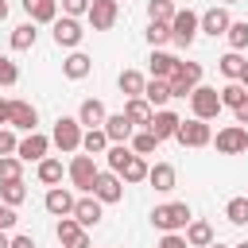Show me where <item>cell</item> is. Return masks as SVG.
Listing matches in <instances>:
<instances>
[{"label": "cell", "instance_id": "7402d4cb", "mask_svg": "<svg viewBox=\"0 0 248 248\" xmlns=\"http://www.w3.org/2000/svg\"><path fill=\"white\" fill-rule=\"evenodd\" d=\"M147 182H151L159 194H167V190H174L178 174H174V167H170V163H155V167H147Z\"/></svg>", "mask_w": 248, "mask_h": 248}, {"label": "cell", "instance_id": "d590c367", "mask_svg": "<svg viewBox=\"0 0 248 248\" xmlns=\"http://www.w3.org/2000/svg\"><path fill=\"white\" fill-rule=\"evenodd\" d=\"M174 12H178V8H174L170 0H151V4H147V19H151V23H170Z\"/></svg>", "mask_w": 248, "mask_h": 248}, {"label": "cell", "instance_id": "bcb514c9", "mask_svg": "<svg viewBox=\"0 0 248 248\" xmlns=\"http://www.w3.org/2000/svg\"><path fill=\"white\" fill-rule=\"evenodd\" d=\"M16 143H19V140H16L12 132H4V128H0V155H16Z\"/></svg>", "mask_w": 248, "mask_h": 248}, {"label": "cell", "instance_id": "816d5d0a", "mask_svg": "<svg viewBox=\"0 0 248 248\" xmlns=\"http://www.w3.org/2000/svg\"><path fill=\"white\" fill-rule=\"evenodd\" d=\"M8 19V0H0V23Z\"/></svg>", "mask_w": 248, "mask_h": 248}, {"label": "cell", "instance_id": "e575fe53", "mask_svg": "<svg viewBox=\"0 0 248 248\" xmlns=\"http://www.w3.org/2000/svg\"><path fill=\"white\" fill-rule=\"evenodd\" d=\"M39 182L43 186H58L62 182V159H43L39 163Z\"/></svg>", "mask_w": 248, "mask_h": 248}, {"label": "cell", "instance_id": "d6a6232c", "mask_svg": "<svg viewBox=\"0 0 248 248\" xmlns=\"http://www.w3.org/2000/svg\"><path fill=\"white\" fill-rule=\"evenodd\" d=\"M217 93H221V105H225V108H240V105L248 101V89H244L240 81H229V85L217 89Z\"/></svg>", "mask_w": 248, "mask_h": 248}, {"label": "cell", "instance_id": "8992f818", "mask_svg": "<svg viewBox=\"0 0 248 248\" xmlns=\"http://www.w3.org/2000/svg\"><path fill=\"white\" fill-rule=\"evenodd\" d=\"M97 163H93V155H74L70 159V182H74V190H81V194H89L93 190V182H97Z\"/></svg>", "mask_w": 248, "mask_h": 248}, {"label": "cell", "instance_id": "f35d334b", "mask_svg": "<svg viewBox=\"0 0 248 248\" xmlns=\"http://www.w3.org/2000/svg\"><path fill=\"white\" fill-rule=\"evenodd\" d=\"M155 147H159V140H155L147 128H143V132H132V151H136V155H151Z\"/></svg>", "mask_w": 248, "mask_h": 248}, {"label": "cell", "instance_id": "e0dca14e", "mask_svg": "<svg viewBox=\"0 0 248 248\" xmlns=\"http://www.w3.org/2000/svg\"><path fill=\"white\" fill-rule=\"evenodd\" d=\"M229 23H232V19H229V12H225V8H209L205 16H198V31H205V35H213V39H217V35H225V31H229Z\"/></svg>", "mask_w": 248, "mask_h": 248}, {"label": "cell", "instance_id": "f5cc1de1", "mask_svg": "<svg viewBox=\"0 0 248 248\" xmlns=\"http://www.w3.org/2000/svg\"><path fill=\"white\" fill-rule=\"evenodd\" d=\"M0 248H12V236L8 232H0Z\"/></svg>", "mask_w": 248, "mask_h": 248}, {"label": "cell", "instance_id": "d6986e66", "mask_svg": "<svg viewBox=\"0 0 248 248\" xmlns=\"http://www.w3.org/2000/svg\"><path fill=\"white\" fill-rule=\"evenodd\" d=\"M23 12L31 23H54L58 19V0H23Z\"/></svg>", "mask_w": 248, "mask_h": 248}, {"label": "cell", "instance_id": "1f68e13d", "mask_svg": "<svg viewBox=\"0 0 248 248\" xmlns=\"http://www.w3.org/2000/svg\"><path fill=\"white\" fill-rule=\"evenodd\" d=\"M217 62H221V74H225L229 81H240V74H244V66H248V62H244V58H240L236 50H229V54H221Z\"/></svg>", "mask_w": 248, "mask_h": 248}, {"label": "cell", "instance_id": "4dcf8cb0", "mask_svg": "<svg viewBox=\"0 0 248 248\" xmlns=\"http://www.w3.org/2000/svg\"><path fill=\"white\" fill-rule=\"evenodd\" d=\"M81 151H85V155H101V151H108V136H105L101 128L81 132Z\"/></svg>", "mask_w": 248, "mask_h": 248}, {"label": "cell", "instance_id": "ee69618b", "mask_svg": "<svg viewBox=\"0 0 248 248\" xmlns=\"http://www.w3.org/2000/svg\"><path fill=\"white\" fill-rule=\"evenodd\" d=\"M85 12H89V0H62V16L78 19V16H85Z\"/></svg>", "mask_w": 248, "mask_h": 248}, {"label": "cell", "instance_id": "680465c9", "mask_svg": "<svg viewBox=\"0 0 248 248\" xmlns=\"http://www.w3.org/2000/svg\"><path fill=\"white\" fill-rule=\"evenodd\" d=\"M116 4H120V0H116Z\"/></svg>", "mask_w": 248, "mask_h": 248}, {"label": "cell", "instance_id": "44dd1931", "mask_svg": "<svg viewBox=\"0 0 248 248\" xmlns=\"http://www.w3.org/2000/svg\"><path fill=\"white\" fill-rule=\"evenodd\" d=\"M12 128H23V132H35V124H39V112H35V105H27V101H12V120H8Z\"/></svg>", "mask_w": 248, "mask_h": 248}, {"label": "cell", "instance_id": "7c38bea8", "mask_svg": "<svg viewBox=\"0 0 248 248\" xmlns=\"http://www.w3.org/2000/svg\"><path fill=\"white\" fill-rule=\"evenodd\" d=\"M54 236H58V244H62V248H89V232H85L74 217H58Z\"/></svg>", "mask_w": 248, "mask_h": 248}, {"label": "cell", "instance_id": "5b68a950", "mask_svg": "<svg viewBox=\"0 0 248 248\" xmlns=\"http://www.w3.org/2000/svg\"><path fill=\"white\" fill-rule=\"evenodd\" d=\"M194 39H198V12H190V8L186 12H174V19H170V43L186 50Z\"/></svg>", "mask_w": 248, "mask_h": 248}, {"label": "cell", "instance_id": "f546056e", "mask_svg": "<svg viewBox=\"0 0 248 248\" xmlns=\"http://www.w3.org/2000/svg\"><path fill=\"white\" fill-rule=\"evenodd\" d=\"M143 101H147L151 108L167 105V101H170V85H167V81H159V78H151V81L143 85Z\"/></svg>", "mask_w": 248, "mask_h": 248}, {"label": "cell", "instance_id": "277c9868", "mask_svg": "<svg viewBox=\"0 0 248 248\" xmlns=\"http://www.w3.org/2000/svg\"><path fill=\"white\" fill-rule=\"evenodd\" d=\"M198 81H202V62H178V70L167 85H170V97H190L198 89Z\"/></svg>", "mask_w": 248, "mask_h": 248}, {"label": "cell", "instance_id": "9a60e30c", "mask_svg": "<svg viewBox=\"0 0 248 248\" xmlns=\"http://www.w3.org/2000/svg\"><path fill=\"white\" fill-rule=\"evenodd\" d=\"M101 132L108 136V143H128L136 128L128 124V116H124V112H108V116H105V124H101Z\"/></svg>", "mask_w": 248, "mask_h": 248}, {"label": "cell", "instance_id": "ba28073f", "mask_svg": "<svg viewBox=\"0 0 248 248\" xmlns=\"http://www.w3.org/2000/svg\"><path fill=\"white\" fill-rule=\"evenodd\" d=\"M89 194H93L101 205H116V202L124 198V182H120V174H112V170H101Z\"/></svg>", "mask_w": 248, "mask_h": 248}, {"label": "cell", "instance_id": "f1b7e54d", "mask_svg": "<svg viewBox=\"0 0 248 248\" xmlns=\"http://www.w3.org/2000/svg\"><path fill=\"white\" fill-rule=\"evenodd\" d=\"M143 85H147V78L140 74V70H124L120 74V93L132 101V97H143Z\"/></svg>", "mask_w": 248, "mask_h": 248}, {"label": "cell", "instance_id": "83f0119b", "mask_svg": "<svg viewBox=\"0 0 248 248\" xmlns=\"http://www.w3.org/2000/svg\"><path fill=\"white\" fill-rule=\"evenodd\" d=\"M35 39H39V31H35V23L27 19V23H19V27H12V50H31L35 46Z\"/></svg>", "mask_w": 248, "mask_h": 248}, {"label": "cell", "instance_id": "11a10c76", "mask_svg": "<svg viewBox=\"0 0 248 248\" xmlns=\"http://www.w3.org/2000/svg\"><path fill=\"white\" fill-rule=\"evenodd\" d=\"M209 248H225V244H217V240H213V244H209Z\"/></svg>", "mask_w": 248, "mask_h": 248}, {"label": "cell", "instance_id": "2e32d148", "mask_svg": "<svg viewBox=\"0 0 248 248\" xmlns=\"http://www.w3.org/2000/svg\"><path fill=\"white\" fill-rule=\"evenodd\" d=\"M74 194L70 190H62V186H50L46 190V198H43V205H46V213H54V217H70L74 213Z\"/></svg>", "mask_w": 248, "mask_h": 248}, {"label": "cell", "instance_id": "9c48e42d", "mask_svg": "<svg viewBox=\"0 0 248 248\" xmlns=\"http://www.w3.org/2000/svg\"><path fill=\"white\" fill-rule=\"evenodd\" d=\"M46 147H50V140H46L43 132H27V136L16 143V159H19V163H43V159H46Z\"/></svg>", "mask_w": 248, "mask_h": 248}, {"label": "cell", "instance_id": "30bf717a", "mask_svg": "<svg viewBox=\"0 0 248 248\" xmlns=\"http://www.w3.org/2000/svg\"><path fill=\"white\" fill-rule=\"evenodd\" d=\"M116 16H120V4H116V0H89L85 19H89L93 31H108V27L116 23Z\"/></svg>", "mask_w": 248, "mask_h": 248}, {"label": "cell", "instance_id": "7dc6e473", "mask_svg": "<svg viewBox=\"0 0 248 248\" xmlns=\"http://www.w3.org/2000/svg\"><path fill=\"white\" fill-rule=\"evenodd\" d=\"M12 225H16V209H12V205H4V202H0V232H8V229H12Z\"/></svg>", "mask_w": 248, "mask_h": 248}, {"label": "cell", "instance_id": "db71d44e", "mask_svg": "<svg viewBox=\"0 0 248 248\" xmlns=\"http://www.w3.org/2000/svg\"><path fill=\"white\" fill-rule=\"evenodd\" d=\"M240 85H244V89H248V66H244V74H240Z\"/></svg>", "mask_w": 248, "mask_h": 248}, {"label": "cell", "instance_id": "d4e9b609", "mask_svg": "<svg viewBox=\"0 0 248 248\" xmlns=\"http://www.w3.org/2000/svg\"><path fill=\"white\" fill-rule=\"evenodd\" d=\"M89 70H93V58H89V54H81V50H74V54L62 62V74H66L70 81H81Z\"/></svg>", "mask_w": 248, "mask_h": 248}, {"label": "cell", "instance_id": "3957f363", "mask_svg": "<svg viewBox=\"0 0 248 248\" xmlns=\"http://www.w3.org/2000/svg\"><path fill=\"white\" fill-rule=\"evenodd\" d=\"M190 108H194V120H213L225 105H221V93H217L213 85H198V89L190 93Z\"/></svg>", "mask_w": 248, "mask_h": 248}, {"label": "cell", "instance_id": "7bdbcfd3", "mask_svg": "<svg viewBox=\"0 0 248 248\" xmlns=\"http://www.w3.org/2000/svg\"><path fill=\"white\" fill-rule=\"evenodd\" d=\"M16 78H19L16 62L12 58H0V85H16Z\"/></svg>", "mask_w": 248, "mask_h": 248}, {"label": "cell", "instance_id": "4316f807", "mask_svg": "<svg viewBox=\"0 0 248 248\" xmlns=\"http://www.w3.org/2000/svg\"><path fill=\"white\" fill-rule=\"evenodd\" d=\"M186 244H190V248H209V244H213L209 221H190V225H186Z\"/></svg>", "mask_w": 248, "mask_h": 248}, {"label": "cell", "instance_id": "f907efd6", "mask_svg": "<svg viewBox=\"0 0 248 248\" xmlns=\"http://www.w3.org/2000/svg\"><path fill=\"white\" fill-rule=\"evenodd\" d=\"M12 248H35L31 236H12Z\"/></svg>", "mask_w": 248, "mask_h": 248}, {"label": "cell", "instance_id": "6da1fadb", "mask_svg": "<svg viewBox=\"0 0 248 248\" xmlns=\"http://www.w3.org/2000/svg\"><path fill=\"white\" fill-rule=\"evenodd\" d=\"M190 221H194V213H190L186 202H167V205H155V209H151V225L163 229V232H178V229H186Z\"/></svg>", "mask_w": 248, "mask_h": 248}, {"label": "cell", "instance_id": "4fadbf2b", "mask_svg": "<svg viewBox=\"0 0 248 248\" xmlns=\"http://www.w3.org/2000/svg\"><path fill=\"white\" fill-rule=\"evenodd\" d=\"M81 229H93V225H101V217H105V209H101V202L93 198V194H85V198H78L74 202V213H70Z\"/></svg>", "mask_w": 248, "mask_h": 248}, {"label": "cell", "instance_id": "484cf974", "mask_svg": "<svg viewBox=\"0 0 248 248\" xmlns=\"http://www.w3.org/2000/svg\"><path fill=\"white\" fill-rule=\"evenodd\" d=\"M116 174H120V182H143V178H147V159L132 151V155L124 159V167H120Z\"/></svg>", "mask_w": 248, "mask_h": 248}, {"label": "cell", "instance_id": "681fc988", "mask_svg": "<svg viewBox=\"0 0 248 248\" xmlns=\"http://www.w3.org/2000/svg\"><path fill=\"white\" fill-rule=\"evenodd\" d=\"M232 112H236V124H240V128H244V124H248V101H244V105H240V108H232Z\"/></svg>", "mask_w": 248, "mask_h": 248}, {"label": "cell", "instance_id": "ac0fdd59", "mask_svg": "<svg viewBox=\"0 0 248 248\" xmlns=\"http://www.w3.org/2000/svg\"><path fill=\"white\" fill-rule=\"evenodd\" d=\"M81 23L78 19H70V16H62V19H54V43L58 46H78L81 43Z\"/></svg>", "mask_w": 248, "mask_h": 248}, {"label": "cell", "instance_id": "52a82bcc", "mask_svg": "<svg viewBox=\"0 0 248 248\" xmlns=\"http://www.w3.org/2000/svg\"><path fill=\"white\" fill-rule=\"evenodd\" d=\"M174 140L182 143V147H205V143H213V132H209V124L205 120H182L178 124V132H174Z\"/></svg>", "mask_w": 248, "mask_h": 248}, {"label": "cell", "instance_id": "ffe728a7", "mask_svg": "<svg viewBox=\"0 0 248 248\" xmlns=\"http://www.w3.org/2000/svg\"><path fill=\"white\" fill-rule=\"evenodd\" d=\"M124 116H128V124H132V128H147V124H151V116H155V108H151L143 97H132V101L124 105Z\"/></svg>", "mask_w": 248, "mask_h": 248}, {"label": "cell", "instance_id": "603a6c76", "mask_svg": "<svg viewBox=\"0 0 248 248\" xmlns=\"http://www.w3.org/2000/svg\"><path fill=\"white\" fill-rule=\"evenodd\" d=\"M174 70H178V58H174V54H167V50H151V78L170 81Z\"/></svg>", "mask_w": 248, "mask_h": 248}, {"label": "cell", "instance_id": "9f6ffc18", "mask_svg": "<svg viewBox=\"0 0 248 248\" xmlns=\"http://www.w3.org/2000/svg\"><path fill=\"white\" fill-rule=\"evenodd\" d=\"M232 248H248V240H244V244H232Z\"/></svg>", "mask_w": 248, "mask_h": 248}, {"label": "cell", "instance_id": "cb8c5ba5", "mask_svg": "<svg viewBox=\"0 0 248 248\" xmlns=\"http://www.w3.org/2000/svg\"><path fill=\"white\" fill-rule=\"evenodd\" d=\"M105 105L97 101V97H89V101H81V108H78V124H85V128H101L105 124Z\"/></svg>", "mask_w": 248, "mask_h": 248}, {"label": "cell", "instance_id": "ab89813d", "mask_svg": "<svg viewBox=\"0 0 248 248\" xmlns=\"http://www.w3.org/2000/svg\"><path fill=\"white\" fill-rule=\"evenodd\" d=\"M225 217H229L232 225H248V198H232V202L225 205Z\"/></svg>", "mask_w": 248, "mask_h": 248}, {"label": "cell", "instance_id": "c3c4849f", "mask_svg": "<svg viewBox=\"0 0 248 248\" xmlns=\"http://www.w3.org/2000/svg\"><path fill=\"white\" fill-rule=\"evenodd\" d=\"M8 120H12V101L0 97V124H8Z\"/></svg>", "mask_w": 248, "mask_h": 248}, {"label": "cell", "instance_id": "6f0895ef", "mask_svg": "<svg viewBox=\"0 0 248 248\" xmlns=\"http://www.w3.org/2000/svg\"><path fill=\"white\" fill-rule=\"evenodd\" d=\"M221 4H236V0H221Z\"/></svg>", "mask_w": 248, "mask_h": 248}, {"label": "cell", "instance_id": "8fae6325", "mask_svg": "<svg viewBox=\"0 0 248 248\" xmlns=\"http://www.w3.org/2000/svg\"><path fill=\"white\" fill-rule=\"evenodd\" d=\"M217 151L221 155H240V151H248V128H240V124H229V128H221L217 132Z\"/></svg>", "mask_w": 248, "mask_h": 248}, {"label": "cell", "instance_id": "7a4b0ae2", "mask_svg": "<svg viewBox=\"0 0 248 248\" xmlns=\"http://www.w3.org/2000/svg\"><path fill=\"white\" fill-rule=\"evenodd\" d=\"M50 143L58 147V151H78L81 147V124H78V116H58L54 120V132H50Z\"/></svg>", "mask_w": 248, "mask_h": 248}, {"label": "cell", "instance_id": "74e56055", "mask_svg": "<svg viewBox=\"0 0 248 248\" xmlns=\"http://www.w3.org/2000/svg\"><path fill=\"white\" fill-rule=\"evenodd\" d=\"M23 198H27V186H23V178H19V182H4V186H0V202H4V205H12V209H16Z\"/></svg>", "mask_w": 248, "mask_h": 248}, {"label": "cell", "instance_id": "8d00e7d4", "mask_svg": "<svg viewBox=\"0 0 248 248\" xmlns=\"http://www.w3.org/2000/svg\"><path fill=\"white\" fill-rule=\"evenodd\" d=\"M23 178V163L16 155H0V186L4 182H19Z\"/></svg>", "mask_w": 248, "mask_h": 248}, {"label": "cell", "instance_id": "60d3db41", "mask_svg": "<svg viewBox=\"0 0 248 248\" xmlns=\"http://www.w3.org/2000/svg\"><path fill=\"white\" fill-rule=\"evenodd\" d=\"M105 155H108V170L116 174V170L124 167V159L132 155V147H128V143H108V151H105Z\"/></svg>", "mask_w": 248, "mask_h": 248}, {"label": "cell", "instance_id": "836d02e7", "mask_svg": "<svg viewBox=\"0 0 248 248\" xmlns=\"http://www.w3.org/2000/svg\"><path fill=\"white\" fill-rule=\"evenodd\" d=\"M225 39H229V46L240 54V50L248 46V19H232V23H229V31H225Z\"/></svg>", "mask_w": 248, "mask_h": 248}, {"label": "cell", "instance_id": "5bb4252c", "mask_svg": "<svg viewBox=\"0 0 248 248\" xmlns=\"http://www.w3.org/2000/svg\"><path fill=\"white\" fill-rule=\"evenodd\" d=\"M178 124H182V116L178 112H170V108H159L155 116H151V124H147V132L163 143V140H170L174 132H178Z\"/></svg>", "mask_w": 248, "mask_h": 248}, {"label": "cell", "instance_id": "b9f144b4", "mask_svg": "<svg viewBox=\"0 0 248 248\" xmlns=\"http://www.w3.org/2000/svg\"><path fill=\"white\" fill-rule=\"evenodd\" d=\"M147 43H151V46L170 43V23H147Z\"/></svg>", "mask_w": 248, "mask_h": 248}, {"label": "cell", "instance_id": "f6af8a7d", "mask_svg": "<svg viewBox=\"0 0 248 248\" xmlns=\"http://www.w3.org/2000/svg\"><path fill=\"white\" fill-rule=\"evenodd\" d=\"M155 248H190V244H186V236H178V232H163V240H159Z\"/></svg>", "mask_w": 248, "mask_h": 248}]
</instances>
